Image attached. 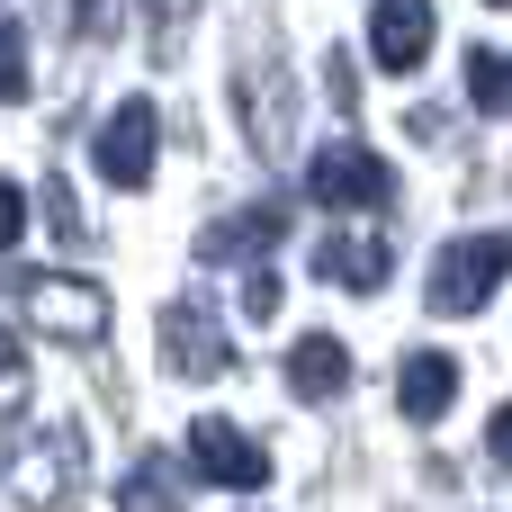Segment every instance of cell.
Wrapping results in <instances>:
<instances>
[{"mask_svg": "<svg viewBox=\"0 0 512 512\" xmlns=\"http://www.w3.org/2000/svg\"><path fill=\"white\" fill-rule=\"evenodd\" d=\"M504 279H512V234H459L441 252V270H432V306L441 315H477Z\"/></svg>", "mask_w": 512, "mask_h": 512, "instance_id": "obj_1", "label": "cell"}, {"mask_svg": "<svg viewBox=\"0 0 512 512\" xmlns=\"http://www.w3.org/2000/svg\"><path fill=\"white\" fill-rule=\"evenodd\" d=\"M306 198H315V207H333V216H351V207L369 216V207H387V198H396V171H387L369 144H324V153L306 162Z\"/></svg>", "mask_w": 512, "mask_h": 512, "instance_id": "obj_2", "label": "cell"}, {"mask_svg": "<svg viewBox=\"0 0 512 512\" xmlns=\"http://www.w3.org/2000/svg\"><path fill=\"white\" fill-rule=\"evenodd\" d=\"M18 306H27V324L54 333V342H99V333H108V288H99V279H63V270H45V279L18 288Z\"/></svg>", "mask_w": 512, "mask_h": 512, "instance_id": "obj_3", "label": "cell"}, {"mask_svg": "<svg viewBox=\"0 0 512 512\" xmlns=\"http://www.w3.org/2000/svg\"><path fill=\"white\" fill-rule=\"evenodd\" d=\"M153 153H162V108H153V99H117L108 126H99V144H90L99 180H117V189L153 180Z\"/></svg>", "mask_w": 512, "mask_h": 512, "instance_id": "obj_4", "label": "cell"}, {"mask_svg": "<svg viewBox=\"0 0 512 512\" xmlns=\"http://www.w3.org/2000/svg\"><path fill=\"white\" fill-rule=\"evenodd\" d=\"M81 495V432L72 423H54V432H36L27 450H18V504L27 512H54Z\"/></svg>", "mask_w": 512, "mask_h": 512, "instance_id": "obj_5", "label": "cell"}, {"mask_svg": "<svg viewBox=\"0 0 512 512\" xmlns=\"http://www.w3.org/2000/svg\"><path fill=\"white\" fill-rule=\"evenodd\" d=\"M189 459H198V477H216V486H234V495L270 486V450H261L252 432H234L225 414H198V423H189Z\"/></svg>", "mask_w": 512, "mask_h": 512, "instance_id": "obj_6", "label": "cell"}, {"mask_svg": "<svg viewBox=\"0 0 512 512\" xmlns=\"http://www.w3.org/2000/svg\"><path fill=\"white\" fill-rule=\"evenodd\" d=\"M432 36H441V9H432V0H378V9H369V54H378V72H423Z\"/></svg>", "mask_w": 512, "mask_h": 512, "instance_id": "obj_7", "label": "cell"}, {"mask_svg": "<svg viewBox=\"0 0 512 512\" xmlns=\"http://www.w3.org/2000/svg\"><path fill=\"white\" fill-rule=\"evenodd\" d=\"M162 360H171L180 378H225V369H234V342L216 333V315H198V306H162Z\"/></svg>", "mask_w": 512, "mask_h": 512, "instance_id": "obj_8", "label": "cell"}, {"mask_svg": "<svg viewBox=\"0 0 512 512\" xmlns=\"http://www.w3.org/2000/svg\"><path fill=\"white\" fill-rule=\"evenodd\" d=\"M315 270H324L333 288H360V297H369V288H387V270H396V252H387V234H351V225H342V234H324V252H315Z\"/></svg>", "mask_w": 512, "mask_h": 512, "instance_id": "obj_9", "label": "cell"}, {"mask_svg": "<svg viewBox=\"0 0 512 512\" xmlns=\"http://www.w3.org/2000/svg\"><path fill=\"white\" fill-rule=\"evenodd\" d=\"M279 234H288V198H261V207L207 225V261H252V252H270Z\"/></svg>", "mask_w": 512, "mask_h": 512, "instance_id": "obj_10", "label": "cell"}, {"mask_svg": "<svg viewBox=\"0 0 512 512\" xmlns=\"http://www.w3.org/2000/svg\"><path fill=\"white\" fill-rule=\"evenodd\" d=\"M396 387H405V414H414V423H441L450 396H459V360H450V351H414Z\"/></svg>", "mask_w": 512, "mask_h": 512, "instance_id": "obj_11", "label": "cell"}, {"mask_svg": "<svg viewBox=\"0 0 512 512\" xmlns=\"http://www.w3.org/2000/svg\"><path fill=\"white\" fill-rule=\"evenodd\" d=\"M288 387H297V396H342V387H351V351H342L333 333H306V342L288 351Z\"/></svg>", "mask_w": 512, "mask_h": 512, "instance_id": "obj_12", "label": "cell"}, {"mask_svg": "<svg viewBox=\"0 0 512 512\" xmlns=\"http://www.w3.org/2000/svg\"><path fill=\"white\" fill-rule=\"evenodd\" d=\"M117 504H126V512H180V459L144 450V459L117 477Z\"/></svg>", "mask_w": 512, "mask_h": 512, "instance_id": "obj_13", "label": "cell"}, {"mask_svg": "<svg viewBox=\"0 0 512 512\" xmlns=\"http://www.w3.org/2000/svg\"><path fill=\"white\" fill-rule=\"evenodd\" d=\"M18 99H27V27L0 18V108H18Z\"/></svg>", "mask_w": 512, "mask_h": 512, "instance_id": "obj_14", "label": "cell"}, {"mask_svg": "<svg viewBox=\"0 0 512 512\" xmlns=\"http://www.w3.org/2000/svg\"><path fill=\"white\" fill-rule=\"evenodd\" d=\"M468 99H477V108H504V99H512V63L468 54Z\"/></svg>", "mask_w": 512, "mask_h": 512, "instance_id": "obj_15", "label": "cell"}, {"mask_svg": "<svg viewBox=\"0 0 512 512\" xmlns=\"http://www.w3.org/2000/svg\"><path fill=\"white\" fill-rule=\"evenodd\" d=\"M243 315H252V324L279 315V270H252V279H243Z\"/></svg>", "mask_w": 512, "mask_h": 512, "instance_id": "obj_16", "label": "cell"}, {"mask_svg": "<svg viewBox=\"0 0 512 512\" xmlns=\"http://www.w3.org/2000/svg\"><path fill=\"white\" fill-rule=\"evenodd\" d=\"M18 234H27V189H18V180H0V252H9Z\"/></svg>", "mask_w": 512, "mask_h": 512, "instance_id": "obj_17", "label": "cell"}, {"mask_svg": "<svg viewBox=\"0 0 512 512\" xmlns=\"http://www.w3.org/2000/svg\"><path fill=\"white\" fill-rule=\"evenodd\" d=\"M486 450L504 459V477H512V405H495V423H486Z\"/></svg>", "mask_w": 512, "mask_h": 512, "instance_id": "obj_18", "label": "cell"}, {"mask_svg": "<svg viewBox=\"0 0 512 512\" xmlns=\"http://www.w3.org/2000/svg\"><path fill=\"white\" fill-rule=\"evenodd\" d=\"M9 396H18V351L0 342V405H9Z\"/></svg>", "mask_w": 512, "mask_h": 512, "instance_id": "obj_19", "label": "cell"}, {"mask_svg": "<svg viewBox=\"0 0 512 512\" xmlns=\"http://www.w3.org/2000/svg\"><path fill=\"white\" fill-rule=\"evenodd\" d=\"M486 9H512V0H486Z\"/></svg>", "mask_w": 512, "mask_h": 512, "instance_id": "obj_20", "label": "cell"}]
</instances>
